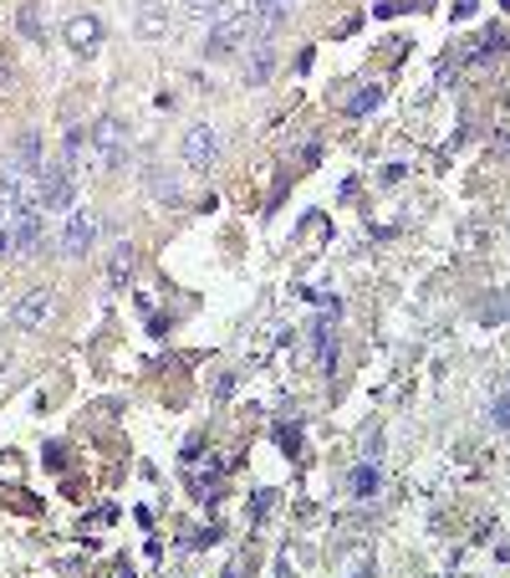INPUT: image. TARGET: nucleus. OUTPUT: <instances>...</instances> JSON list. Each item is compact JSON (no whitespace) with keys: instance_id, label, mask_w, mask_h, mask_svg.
I'll return each instance as SVG.
<instances>
[{"instance_id":"obj_13","label":"nucleus","mask_w":510,"mask_h":578,"mask_svg":"<svg viewBox=\"0 0 510 578\" xmlns=\"http://www.w3.org/2000/svg\"><path fill=\"white\" fill-rule=\"evenodd\" d=\"M148 190L159 194V200H169V205H184V190H179L174 175H159V169H154V175H148Z\"/></svg>"},{"instance_id":"obj_15","label":"nucleus","mask_w":510,"mask_h":578,"mask_svg":"<svg viewBox=\"0 0 510 578\" xmlns=\"http://www.w3.org/2000/svg\"><path fill=\"white\" fill-rule=\"evenodd\" d=\"M378 103V88H367V92H358V98H352V113H363V108H373Z\"/></svg>"},{"instance_id":"obj_7","label":"nucleus","mask_w":510,"mask_h":578,"mask_svg":"<svg viewBox=\"0 0 510 578\" xmlns=\"http://www.w3.org/2000/svg\"><path fill=\"white\" fill-rule=\"evenodd\" d=\"M0 225H11V246H15V256H36V252H42V241H46L42 210H21L15 221H0Z\"/></svg>"},{"instance_id":"obj_9","label":"nucleus","mask_w":510,"mask_h":578,"mask_svg":"<svg viewBox=\"0 0 510 578\" xmlns=\"http://www.w3.org/2000/svg\"><path fill=\"white\" fill-rule=\"evenodd\" d=\"M138 31L148 42H163L169 36V5L163 0H138Z\"/></svg>"},{"instance_id":"obj_2","label":"nucleus","mask_w":510,"mask_h":578,"mask_svg":"<svg viewBox=\"0 0 510 578\" xmlns=\"http://www.w3.org/2000/svg\"><path fill=\"white\" fill-rule=\"evenodd\" d=\"M88 148H92V169H98V175H113L117 164L128 159V129H123V123L107 113V119L92 123Z\"/></svg>"},{"instance_id":"obj_6","label":"nucleus","mask_w":510,"mask_h":578,"mask_svg":"<svg viewBox=\"0 0 510 578\" xmlns=\"http://www.w3.org/2000/svg\"><path fill=\"white\" fill-rule=\"evenodd\" d=\"M92 241H98V215L92 210H67V225H61V256H88Z\"/></svg>"},{"instance_id":"obj_11","label":"nucleus","mask_w":510,"mask_h":578,"mask_svg":"<svg viewBox=\"0 0 510 578\" xmlns=\"http://www.w3.org/2000/svg\"><path fill=\"white\" fill-rule=\"evenodd\" d=\"M11 164H21V169H42V138H36V134H21V138H15Z\"/></svg>"},{"instance_id":"obj_5","label":"nucleus","mask_w":510,"mask_h":578,"mask_svg":"<svg viewBox=\"0 0 510 578\" xmlns=\"http://www.w3.org/2000/svg\"><path fill=\"white\" fill-rule=\"evenodd\" d=\"M179 154H184V164L190 169H215L219 164V129L215 123H194L190 134H184V144H179Z\"/></svg>"},{"instance_id":"obj_16","label":"nucleus","mask_w":510,"mask_h":578,"mask_svg":"<svg viewBox=\"0 0 510 578\" xmlns=\"http://www.w3.org/2000/svg\"><path fill=\"white\" fill-rule=\"evenodd\" d=\"M21 26H26L31 36H36V31H42V15H36V5H26V11H21Z\"/></svg>"},{"instance_id":"obj_20","label":"nucleus","mask_w":510,"mask_h":578,"mask_svg":"<svg viewBox=\"0 0 510 578\" xmlns=\"http://www.w3.org/2000/svg\"><path fill=\"white\" fill-rule=\"evenodd\" d=\"M0 379H5V358H0Z\"/></svg>"},{"instance_id":"obj_19","label":"nucleus","mask_w":510,"mask_h":578,"mask_svg":"<svg viewBox=\"0 0 510 578\" xmlns=\"http://www.w3.org/2000/svg\"><path fill=\"white\" fill-rule=\"evenodd\" d=\"M0 256H15V246H11V225H0Z\"/></svg>"},{"instance_id":"obj_18","label":"nucleus","mask_w":510,"mask_h":578,"mask_svg":"<svg viewBox=\"0 0 510 578\" xmlns=\"http://www.w3.org/2000/svg\"><path fill=\"white\" fill-rule=\"evenodd\" d=\"M496 425H506V431H510V394H500V400H496Z\"/></svg>"},{"instance_id":"obj_17","label":"nucleus","mask_w":510,"mask_h":578,"mask_svg":"<svg viewBox=\"0 0 510 578\" xmlns=\"http://www.w3.org/2000/svg\"><path fill=\"white\" fill-rule=\"evenodd\" d=\"M184 5H190V15H215L219 0H184Z\"/></svg>"},{"instance_id":"obj_1","label":"nucleus","mask_w":510,"mask_h":578,"mask_svg":"<svg viewBox=\"0 0 510 578\" xmlns=\"http://www.w3.org/2000/svg\"><path fill=\"white\" fill-rule=\"evenodd\" d=\"M250 42H256V5L250 0H219L215 15H209V52L225 57V52Z\"/></svg>"},{"instance_id":"obj_4","label":"nucleus","mask_w":510,"mask_h":578,"mask_svg":"<svg viewBox=\"0 0 510 578\" xmlns=\"http://www.w3.org/2000/svg\"><path fill=\"white\" fill-rule=\"evenodd\" d=\"M52 312H57V292H52V287H31V292L15 302L11 323L21 327V333H42V327L52 323Z\"/></svg>"},{"instance_id":"obj_12","label":"nucleus","mask_w":510,"mask_h":578,"mask_svg":"<svg viewBox=\"0 0 510 578\" xmlns=\"http://www.w3.org/2000/svg\"><path fill=\"white\" fill-rule=\"evenodd\" d=\"M256 52H250L246 62V82H265V73H271V42H250Z\"/></svg>"},{"instance_id":"obj_10","label":"nucleus","mask_w":510,"mask_h":578,"mask_svg":"<svg viewBox=\"0 0 510 578\" xmlns=\"http://www.w3.org/2000/svg\"><path fill=\"white\" fill-rule=\"evenodd\" d=\"M133 267H138V252H133L128 241H123V246L113 252V267H107V282H113V287H123V282L133 277Z\"/></svg>"},{"instance_id":"obj_8","label":"nucleus","mask_w":510,"mask_h":578,"mask_svg":"<svg viewBox=\"0 0 510 578\" xmlns=\"http://www.w3.org/2000/svg\"><path fill=\"white\" fill-rule=\"evenodd\" d=\"M61 42L72 46L77 57H98V46H102V21H98V15H72V21L61 26Z\"/></svg>"},{"instance_id":"obj_3","label":"nucleus","mask_w":510,"mask_h":578,"mask_svg":"<svg viewBox=\"0 0 510 578\" xmlns=\"http://www.w3.org/2000/svg\"><path fill=\"white\" fill-rule=\"evenodd\" d=\"M77 205V179L67 164H42L36 175V210H72Z\"/></svg>"},{"instance_id":"obj_14","label":"nucleus","mask_w":510,"mask_h":578,"mask_svg":"<svg viewBox=\"0 0 510 578\" xmlns=\"http://www.w3.org/2000/svg\"><path fill=\"white\" fill-rule=\"evenodd\" d=\"M373 491H378V471H373V466H358V471H352V497H373Z\"/></svg>"}]
</instances>
